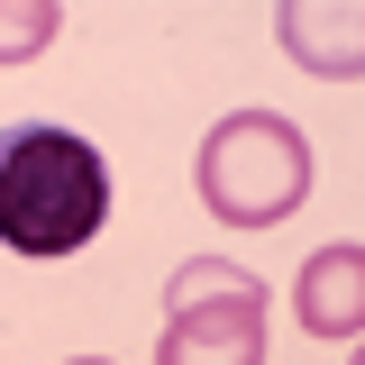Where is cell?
I'll list each match as a JSON object with an SVG mask.
<instances>
[{
    "mask_svg": "<svg viewBox=\"0 0 365 365\" xmlns=\"http://www.w3.org/2000/svg\"><path fill=\"white\" fill-rule=\"evenodd\" d=\"M110 228V155L83 128L9 119L0 128V247L9 256H83Z\"/></svg>",
    "mask_w": 365,
    "mask_h": 365,
    "instance_id": "6da1fadb",
    "label": "cell"
},
{
    "mask_svg": "<svg viewBox=\"0 0 365 365\" xmlns=\"http://www.w3.org/2000/svg\"><path fill=\"white\" fill-rule=\"evenodd\" d=\"M192 192L220 228H283L311 201V137L283 110H228L192 155Z\"/></svg>",
    "mask_w": 365,
    "mask_h": 365,
    "instance_id": "7a4b0ae2",
    "label": "cell"
},
{
    "mask_svg": "<svg viewBox=\"0 0 365 365\" xmlns=\"http://www.w3.org/2000/svg\"><path fill=\"white\" fill-rule=\"evenodd\" d=\"M274 46L319 83H365V0H283Z\"/></svg>",
    "mask_w": 365,
    "mask_h": 365,
    "instance_id": "3957f363",
    "label": "cell"
},
{
    "mask_svg": "<svg viewBox=\"0 0 365 365\" xmlns=\"http://www.w3.org/2000/svg\"><path fill=\"white\" fill-rule=\"evenodd\" d=\"M292 311H302L311 338H338V347L365 338V247H356V237L302 256V274H292Z\"/></svg>",
    "mask_w": 365,
    "mask_h": 365,
    "instance_id": "277c9868",
    "label": "cell"
},
{
    "mask_svg": "<svg viewBox=\"0 0 365 365\" xmlns=\"http://www.w3.org/2000/svg\"><path fill=\"white\" fill-rule=\"evenodd\" d=\"M155 365H265V302H210V311H165Z\"/></svg>",
    "mask_w": 365,
    "mask_h": 365,
    "instance_id": "5b68a950",
    "label": "cell"
},
{
    "mask_svg": "<svg viewBox=\"0 0 365 365\" xmlns=\"http://www.w3.org/2000/svg\"><path fill=\"white\" fill-rule=\"evenodd\" d=\"M210 302H265V283L228 256H182L165 274V311H210Z\"/></svg>",
    "mask_w": 365,
    "mask_h": 365,
    "instance_id": "8992f818",
    "label": "cell"
},
{
    "mask_svg": "<svg viewBox=\"0 0 365 365\" xmlns=\"http://www.w3.org/2000/svg\"><path fill=\"white\" fill-rule=\"evenodd\" d=\"M55 37H64L55 0H0V64H37Z\"/></svg>",
    "mask_w": 365,
    "mask_h": 365,
    "instance_id": "52a82bcc",
    "label": "cell"
},
{
    "mask_svg": "<svg viewBox=\"0 0 365 365\" xmlns=\"http://www.w3.org/2000/svg\"><path fill=\"white\" fill-rule=\"evenodd\" d=\"M64 365H110V356H64Z\"/></svg>",
    "mask_w": 365,
    "mask_h": 365,
    "instance_id": "ba28073f",
    "label": "cell"
},
{
    "mask_svg": "<svg viewBox=\"0 0 365 365\" xmlns=\"http://www.w3.org/2000/svg\"><path fill=\"white\" fill-rule=\"evenodd\" d=\"M347 365H365V338H356V356H347Z\"/></svg>",
    "mask_w": 365,
    "mask_h": 365,
    "instance_id": "9c48e42d",
    "label": "cell"
}]
</instances>
